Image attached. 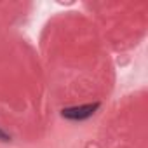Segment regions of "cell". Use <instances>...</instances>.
<instances>
[{"label": "cell", "mask_w": 148, "mask_h": 148, "mask_svg": "<svg viewBox=\"0 0 148 148\" xmlns=\"http://www.w3.org/2000/svg\"><path fill=\"white\" fill-rule=\"evenodd\" d=\"M98 108H99V103L82 105V106H75V108H66V110H63L61 115L70 120H84V119H89Z\"/></svg>", "instance_id": "1"}, {"label": "cell", "mask_w": 148, "mask_h": 148, "mask_svg": "<svg viewBox=\"0 0 148 148\" xmlns=\"http://www.w3.org/2000/svg\"><path fill=\"white\" fill-rule=\"evenodd\" d=\"M0 139H2V141H11V136H7L5 132L0 131Z\"/></svg>", "instance_id": "2"}]
</instances>
